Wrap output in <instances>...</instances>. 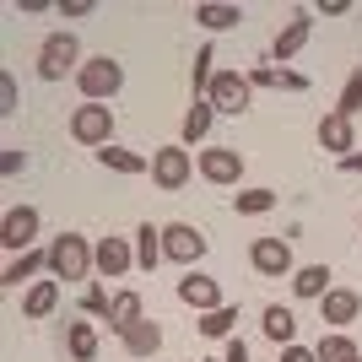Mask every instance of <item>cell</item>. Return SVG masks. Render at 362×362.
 Instances as JSON below:
<instances>
[{"label": "cell", "instance_id": "6da1fadb", "mask_svg": "<svg viewBox=\"0 0 362 362\" xmlns=\"http://www.w3.org/2000/svg\"><path fill=\"white\" fill-rule=\"evenodd\" d=\"M98 243H87L81 233H60V238L49 243V276L54 281H87L98 271V259H92Z\"/></svg>", "mask_w": 362, "mask_h": 362}, {"label": "cell", "instance_id": "7a4b0ae2", "mask_svg": "<svg viewBox=\"0 0 362 362\" xmlns=\"http://www.w3.org/2000/svg\"><path fill=\"white\" fill-rule=\"evenodd\" d=\"M81 38H76V33H49L44 44H38V76H44V81H65V76H76L81 71Z\"/></svg>", "mask_w": 362, "mask_h": 362}, {"label": "cell", "instance_id": "3957f363", "mask_svg": "<svg viewBox=\"0 0 362 362\" xmlns=\"http://www.w3.org/2000/svg\"><path fill=\"white\" fill-rule=\"evenodd\" d=\"M76 87H81L87 103H108V98H119V87H124V65L114 60V54H92V60L76 71Z\"/></svg>", "mask_w": 362, "mask_h": 362}, {"label": "cell", "instance_id": "277c9868", "mask_svg": "<svg viewBox=\"0 0 362 362\" xmlns=\"http://www.w3.org/2000/svg\"><path fill=\"white\" fill-rule=\"evenodd\" d=\"M189 173H195V157H189V146H184V141L151 151V184H157V189H168V195H173V189H184V184H189Z\"/></svg>", "mask_w": 362, "mask_h": 362}, {"label": "cell", "instance_id": "5b68a950", "mask_svg": "<svg viewBox=\"0 0 362 362\" xmlns=\"http://www.w3.org/2000/svg\"><path fill=\"white\" fill-rule=\"evenodd\" d=\"M71 136L81 141V146H114V108L108 103H81L71 108Z\"/></svg>", "mask_w": 362, "mask_h": 362}, {"label": "cell", "instance_id": "8992f818", "mask_svg": "<svg viewBox=\"0 0 362 362\" xmlns=\"http://www.w3.org/2000/svg\"><path fill=\"white\" fill-rule=\"evenodd\" d=\"M206 103L216 108V114H249V103H255V87H249V76L243 71H216L211 92H206Z\"/></svg>", "mask_w": 362, "mask_h": 362}, {"label": "cell", "instance_id": "52a82bcc", "mask_svg": "<svg viewBox=\"0 0 362 362\" xmlns=\"http://www.w3.org/2000/svg\"><path fill=\"white\" fill-rule=\"evenodd\" d=\"M206 249H211V238H206L195 222H168L163 227V255L168 259H179V265H200Z\"/></svg>", "mask_w": 362, "mask_h": 362}, {"label": "cell", "instance_id": "ba28073f", "mask_svg": "<svg viewBox=\"0 0 362 362\" xmlns=\"http://www.w3.org/2000/svg\"><path fill=\"white\" fill-rule=\"evenodd\" d=\"M38 227H44V216L33 211V206H11V211L0 216V243L11 255H28V249H38Z\"/></svg>", "mask_w": 362, "mask_h": 362}, {"label": "cell", "instance_id": "9c48e42d", "mask_svg": "<svg viewBox=\"0 0 362 362\" xmlns=\"http://www.w3.org/2000/svg\"><path fill=\"white\" fill-rule=\"evenodd\" d=\"M249 265H255L259 276H271V281H281V276L298 271V265H292V243L287 238H255V243H249Z\"/></svg>", "mask_w": 362, "mask_h": 362}, {"label": "cell", "instance_id": "30bf717a", "mask_svg": "<svg viewBox=\"0 0 362 362\" xmlns=\"http://www.w3.org/2000/svg\"><path fill=\"white\" fill-rule=\"evenodd\" d=\"M195 168H200L206 184H238L243 179V151L238 146H206L195 157Z\"/></svg>", "mask_w": 362, "mask_h": 362}, {"label": "cell", "instance_id": "8fae6325", "mask_svg": "<svg viewBox=\"0 0 362 362\" xmlns=\"http://www.w3.org/2000/svg\"><path fill=\"white\" fill-rule=\"evenodd\" d=\"M179 303L184 308H195V314H211V308H222V281H216V276H206V271H189L179 281Z\"/></svg>", "mask_w": 362, "mask_h": 362}, {"label": "cell", "instance_id": "7c38bea8", "mask_svg": "<svg viewBox=\"0 0 362 362\" xmlns=\"http://www.w3.org/2000/svg\"><path fill=\"white\" fill-rule=\"evenodd\" d=\"M308 33H314V11H308V6H298V11L287 16V28L276 33V44H271V60H276V65H287L292 54H298V49L308 44Z\"/></svg>", "mask_w": 362, "mask_h": 362}, {"label": "cell", "instance_id": "4fadbf2b", "mask_svg": "<svg viewBox=\"0 0 362 362\" xmlns=\"http://www.w3.org/2000/svg\"><path fill=\"white\" fill-rule=\"evenodd\" d=\"M92 259H98V276L119 281V276L130 271V265H136V243H130V238H98Z\"/></svg>", "mask_w": 362, "mask_h": 362}, {"label": "cell", "instance_id": "5bb4252c", "mask_svg": "<svg viewBox=\"0 0 362 362\" xmlns=\"http://www.w3.org/2000/svg\"><path fill=\"white\" fill-rule=\"evenodd\" d=\"M319 146L325 151H335V157H351V151H357V119H346V114H325V119H319Z\"/></svg>", "mask_w": 362, "mask_h": 362}, {"label": "cell", "instance_id": "9a60e30c", "mask_svg": "<svg viewBox=\"0 0 362 362\" xmlns=\"http://www.w3.org/2000/svg\"><path fill=\"white\" fill-rule=\"evenodd\" d=\"M357 314H362V292H351V287H330L325 298H319V319L325 325H357Z\"/></svg>", "mask_w": 362, "mask_h": 362}, {"label": "cell", "instance_id": "2e32d148", "mask_svg": "<svg viewBox=\"0 0 362 362\" xmlns=\"http://www.w3.org/2000/svg\"><path fill=\"white\" fill-rule=\"evenodd\" d=\"M141 319H146V314H141V292H136V287L114 292V308H108V319H103L108 330H114V335H119V341H124V335L136 330Z\"/></svg>", "mask_w": 362, "mask_h": 362}, {"label": "cell", "instance_id": "e0dca14e", "mask_svg": "<svg viewBox=\"0 0 362 362\" xmlns=\"http://www.w3.org/2000/svg\"><path fill=\"white\" fill-rule=\"evenodd\" d=\"M98 163H103L108 173H124V179L151 173V157H146V151H130V146H103V151H98Z\"/></svg>", "mask_w": 362, "mask_h": 362}, {"label": "cell", "instance_id": "ac0fdd59", "mask_svg": "<svg viewBox=\"0 0 362 362\" xmlns=\"http://www.w3.org/2000/svg\"><path fill=\"white\" fill-rule=\"evenodd\" d=\"M54 308H60V281H54V276H44V281H33V287L22 292V314L28 319H49Z\"/></svg>", "mask_w": 362, "mask_h": 362}, {"label": "cell", "instance_id": "d6986e66", "mask_svg": "<svg viewBox=\"0 0 362 362\" xmlns=\"http://www.w3.org/2000/svg\"><path fill=\"white\" fill-rule=\"evenodd\" d=\"M249 87H276V92H308V76L287 71V65H255L249 71Z\"/></svg>", "mask_w": 362, "mask_h": 362}, {"label": "cell", "instance_id": "ffe728a7", "mask_svg": "<svg viewBox=\"0 0 362 362\" xmlns=\"http://www.w3.org/2000/svg\"><path fill=\"white\" fill-rule=\"evenodd\" d=\"M259 330L271 335L276 346L287 351V346H298V319H292V308H281V303H271L265 314H259Z\"/></svg>", "mask_w": 362, "mask_h": 362}, {"label": "cell", "instance_id": "44dd1931", "mask_svg": "<svg viewBox=\"0 0 362 362\" xmlns=\"http://www.w3.org/2000/svg\"><path fill=\"white\" fill-rule=\"evenodd\" d=\"M195 22L206 33H227V28H238L243 22V6H227V0H200L195 6Z\"/></svg>", "mask_w": 362, "mask_h": 362}, {"label": "cell", "instance_id": "7402d4cb", "mask_svg": "<svg viewBox=\"0 0 362 362\" xmlns=\"http://www.w3.org/2000/svg\"><path fill=\"white\" fill-rule=\"evenodd\" d=\"M38 271H49V249H28V255H16L6 271H0V287H22V281H33Z\"/></svg>", "mask_w": 362, "mask_h": 362}, {"label": "cell", "instance_id": "603a6c76", "mask_svg": "<svg viewBox=\"0 0 362 362\" xmlns=\"http://www.w3.org/2000/svg\"><path fill=\"white\" fill-rule=\"evenodd\" d=\"M65 351H71L76 362H92L98 357V325H92V319H71V325H65Z\"/></svg>", "mask_w": 362, "mask_h": 362}, {"label": "cell", "instance_id": "cb8c5ba5", "mask_svg": "<svg viewBox=\"0 0 362 362\" xmlns=\"http://www.w3.org/2000/svg\"><path fill=\"white\" fill-rule=\"evenodd\" d=\"M211 124H216V108L206 103V98H195V103H189V114H184V146H200V141L211 136Z\"/></svg>", "mask_w": 362, "mask_h": 362}, {"label": "cell", "instance_id": "d4e9b609", "mask_svg": "<svg viewBox=\"0 0 362 362\" xmlns=\"http://www.w3.org/2000/svg\"><path fill=\"white\" fill-rule=\"evenodd\" d=\"M163 227H151V222H141L136 227V265L141 271H157V265H163Z\"/></svg>", "mask_w": 362, "mask_h": 362}, {"label": "cell", "instance_id": "484cf974", "mask_svg": "<svg viewBox=\"0 0 362 362\" xmlns=\"http://www.w3.org/2000/svg\"><path fill=\"white\" fill-rule=\"evenodd\" d=\"M330 292V265H298L292 271V298H325Z\"/></svg>", "mask_w": 362, "mask_h": 362}, {"label": "cell", "instance_id": "4316f807", "mask_svg": "<svg viewBox=\"0 0 362 362\" xmlns=\"http://www.w3.org/2000/svg\"><path fill=\"white\" fill-rule=\"evenodd\" d=\"M124 351H130V357H157V351H163V325H157V319H141L136 330L124 335Z\"/></svg>", "mask_w": 362, "mask_h": 362}, {"label": "cell", "instance_id": "83f0119b", "mask_svg": "<svg viewBox=\"0 0 362 362\" xmlns=\"http://www.w3.org/2000/svg\"><path fill=\"white\" fill-rule=\"evenodd\" d=\"M233 325H238V308H233V303L200 314V335H206V341H233Z\"/></svg>", "mask_w": 362, "mask_h": 362}, {"label": "cell", "instance_id": "f1b7e54d", "mask_svg": "<svg viewBox=\"0 0 362 362\" xmlns=\"http://www.w3.org/2000/svg\"><path fill=\"white\" fill-rule=\"evenodd\" d=\"M233 211H238V216H265V211H276V189H265V184L238 189V195H233Z\"/></svg>", "mask_w": 362, "mask_h": 362}, {"label": "cell", "instance_id": "f546056e", "mask_svg": "<svg viewBox=\"0 0 362 362\" xmlns=\"http://www.w3.org/2000/svg\"><path fill=\"white\" fill-rule=\"evenodd\" d=\"M216 81V49L211 44H200L195 49V65H189V87H195V98H206Z\"/></svg>", "mask_w": 362, "mask_h": 362}, {"label": "cell", "instance_id": "4dcf8cb0", "mask_svg": "<svg viewBox=\"0 0 362 362\" xmlns=\"http://www.w3.org/2000/svg\"><path fill=\"white\" fill-rule=\"evenodd\" d=\"M314 357L319 362H346V357H357V341H351L346 330H330V335H319Z\"/></svg>", "mask_w": 362, "mask_h": 362}, {"label": "cell", "instance_id": "1f68e13d", "mask_svg": "<svg viewBox=\"0 0 362 362\" xmlns=\"http://www.w3.org/2000/svg\"><path fill=\"white\" fill-rule=\"evenodd\" d=\"M335 114H346V119H357V114H362V65L346 76V87H341V103H335Z\"/></svg>", "mask_w": 362, "mask_h": 362}, {"label": "cell", "instance_id": "d6a6232c", "mask_svg": "<svg viewBox=\"0 0 362 362\" xmlns=\"http://www.w3.org/2000/svg\"><path fill=\"white\" fill-rule=\"evenodd\" d=\"M0 114H6V119L16 114V81H11V71L0 76Z\"/></svg>", "mask_w": 362, "mask_h": 362}, {"label": "cell", "instance_id": "836d02e7", "mask_svg": "<svg viewBox=\"0 0 362 362\" xmlns=\"http://www.w3.org/2000/svg\"><path fill=\"white\" fill-rule=\"evenodd\" d=\"M22 168H28V151H16V146H6V157H0V173H6V179H16V173H22Z\"/></svg>", "mask_w": 362, "mask_h": 362}, {"label": "cell", "instance_id": "e575fe53", "mask_svg": "<svg viewBox=\"0 0 362 362\" xmlns=\"http://www.w3.org/2000/svg\"><path fill=\"white\" fill-rule=\"evenodd\" d=\"M54 11H60L65 22H76V16H92V11H98V6H92V0H60Z\"/></svg>", "mask_w": 362, "mask_h": 362}, {"label": "cell", "instance_id": "d590c367", "mask_svg": "<svg viewBox=\"0 0 362 362\" xmlns=\"http://www.w3.org/2000/svg\"><path fill=\"white\" fill-rule=\"evenodd\" d=\"M222 362H249V346H243L238 335H233V341H227V351H222Z\"/></svg>", "mask_w": 362, "mask_h": 362}, {"label": "cell", "instance_id": "8d00e7d4", "mask_svg": "<svg viewBox=\"0 0 362 362\" xmlns=\"http://www.w3.org/2000/svg\"><path fill=\"white\" fill-rule=\"evenodd\" d=\"M281 362H319V357L308 346H287V351H281Z\"/></svg>", "mask_w": 362, "mask_h": 362}, {"label": "cell", "instance_id": "74e56055", "mask_svg": "<svg viewBox=\"0 0 362 362\" xmlns=\"http://www.w3.org/2000/svg\"><path fill=\"white\" fill-rule=\"evenodd\" d=\"M341 173H362V151H351V157H341Z\"/></svg>", "mask_w": 362, "mask_h": 362}, {"label": "cell", "instance_id": "f35d334b", "mask_svg": "<svg viewBox=\"0 0 362 362\" xmlns=\"http://www.w3.org/2000/svg\"><path fill=\"white\" fill-rule=\"evenodd\" d=\"M346 362H362V351H357V357H346Z\"/></svg>", "mask_w": 362, "mask_h": 362}, {"label": "cell", "instance_id": "ab89813d", "mask_svg": "<svg viewBox=\"0 0 362 362\" xmlns=\"http://www.w3.org/2000/svg\"><path fill=\"white\" fill-rule=\"evenodd\" d=\"M357 227H362V222H357Z\"/></svg>", "mask_w": 362, "mask_h": 362}]
</instances>
